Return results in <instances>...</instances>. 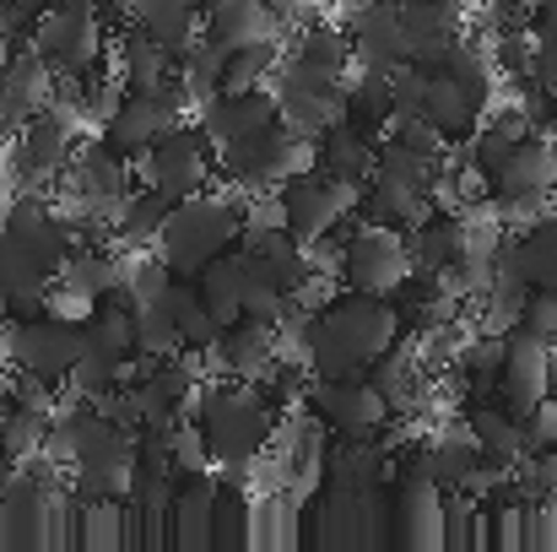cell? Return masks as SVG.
<instances>
[{"label":"cell","instance_id":"d4e9b609","mask_svg":"<svg viewBox=\"0 0 557 552\" xmlns=\"http://www.w3.org/2000/svg\"><path fill=\"white\" fill-rule=\"evenodd\" d=\"M389 455H384V433L379 439H336V450L325 455V482L342 499H369L373 488L384 482Z\"/></svg>","mask_w":557,"mask_h":552},{"label":"cell","instance_id":"d6986e66","mask_svg":"<svg viewBox=\"0 0 557 552\" xmlns=\"http://www.w3.org/2000/svg\"><path fill=\"white\" fill-rule=\"evenodd\" d=\"M200 38H211L222 54H244L282 44V22L265 0H211L200 11Z\"/></svg>","mask_w":557,"mask_h":552},{"label":"cell","instance_id":"b9f144b4","mask_svg":"<svg viewBox=\"0 0 557 552\" xmlns=\"http://www.w3.org/2000/svg\"><path fill=\"white\" fill-rule=\"evenodd\" d=\"M553 395H557V353H553Z\"/></svg>","mask_w":557,"mask_h":552},{"label":"cell","instance_id":"3957f363","mask_svg":"<svg viewBox=\"0 0 557 552\" xmlns=\"http://www.w3.org/2000/svg\"><path fill=\"white\" fill-rule=\"evenodd\" d=\"M238 228H244V195L238 189H200L189 200H174L169 217H163V233H158V255L169 260L174 277H200L216 255H227L238 244Z\"/></svg>","mask_w":557,"mask_h":552},{"label":"cell","instance_id":"44dd1931","mask_svg":"<svg viewBox=\"0 0 557 552\" xmlns=\"http://www.w3.org/2000/svg\"><path fill=\"white\" fill-rule=\"evenodd\" d=\"M400 33H406V60L433 71L444 54L466 44V0H428V5L400 0Z\"/></svg>","mask_w":557,"mask_h":552},{"label":"cell","instance_id":"4316f807","mask_svg":"<svg viewBox=\"0 0 557 552\" xmlns=\"http://www.w3.org/2000/svg\"><path fill=\"white\" fill-rule=\"evenodd\" d=\"M417 114H428L449 142H466V136L487 120V109H482L449 71H428V87H422V109H417Z\"/></svg>","mask_w":557,"mask_h":552},{"label":"cell","instance_id":"8fae6325","mask_svg":"<svg viewBox=\"0 0 557 552\" xmlns=\"http://www.w3.org/2000/svg\"><path fill=\"white\" fill-rule=\"evenodd\" d=\"M136 174L141 184H152L163 200H189V195H200V189H211L216 180V147H211V136L195 125V114H189L185 125H174L141 163H136Z\"/></svg>","mask_w":557,"mask_h":552},{"label":"cell","instance_id":"9a60e30c","mask_svg":"<svg viewBox=\"0 0 557 552\" xmlns=\"http://www.w3.org/2000/svg\"><path fill=\"white\" fill-rule=\"evenodd\" d=\"M553 342L515 326L504 331V368H498V401L515 417H531L547 395H553Z\"/></svg>","mask_w":557,"mask_h":552},{"label":"cell","instance_id":"8d00e7d4","mask_svg":"<svg viewBox=\"0 0 557 552\" xmlns=\"http://www.w3.org/2000/svg\"><path fill=\"white\" fill-rule=\"evenodd\" d=\"M174 5H195V0H131L136 22H147V16H158V11H174ZM195 11H200V5H195Z\"/></svg>","mask_w":557,"mask_h":552},{"label":"cell","instance_id":"8992f818","mask_svg":"<svg viewBox=\"0 0 557 552\" xmlns=\"http://www.w3.org/2000/svg\"><path fill=\"white\" fill-rule=\"evenodd\" d=\"M314 158H320V142H304V136H293L276 120V125H265V131L222 147L216 152V174L233 184L238 195H260V189H282L287 180L309 174Z\"/></svg>","mask_w":557,"mask_h":552},{"label":"cell","instance_id":"6da1fadb","mask_svg":"<svg viewBox=\"0 0 557 552\" xmlns=\"http://www.w3.org/2000/svg\"><path fill=\"white\" fill-rule=\"evenodd\" d=\"M44 455L71 471L76 499L114 504L131 493V477H136V428L114 422L109 412H98L87 395L71 390V406H54Z\"/></svg>","mask_w":557,"mask_h":552},{"label":"cell","instance_id":"74e56055","mask_svg":"<svg viewBox=\"0 0 557 552\" xmlns=\"http://www.w3.org/2000/svg\"><path fill=\"white\" fill-rule=\"evenodd\" d=\"M16 315H22V309H16V298H11V293L0 287V331H5V326H11Z\"/></svg>","mask_w":557,"mask_h":552},{"label":"cell","instance_id":"836d02e7","mask_svg":"<svg viewBox=\"0 0 557 552\" xmlns=\"http://www.w3.org/2000/svg\"><path fill=\"white\" fill-rule=\"evenodd\" d=\"M131 315H136V353H147V358L180 353V315L169 304V287L158 298H136Z\"/></svg>","mask_w":557,"mask_h":552},{"label":"cell","instance_id":"e575fe53","mask_svg":"<svg viewBox=\"0 0 557 552\" xmlns=\"http://www.w3.org/2000/svg\"><path fill=\"white\" fill-rule=\"evenodd\" d=\"M520 326H525V331H536V336H547V342L557 347V293L553 287H531Z\"/></svg>","mask_w":557,"mask_h":552},{"label":"cell","instance_id":"f1b7e54d","mask_svg":"<svg viewBox=\"0 0 557 552\" xmlns=\"http://www.w3.org/2000/svg\"><path fill=\"white\" fill-rule=\"evenodd\" d=\"M49 422H54L49 406L22 401V395H0V450H5V461L22 466V461L44 455V444H49Z\"/></svg>","mask_w":557,"mask_h":552},{"label":"cell","instance_id":"4dcf8cb0","mask_svg":"<svg viewBox=\"0 0 557 552\" xmlns=\"http://www.w3.org/2000/svg\"><path fill=\"white\" fill-rule=\"evenodd\" d=\"M347 120L373 142L389 136V120H395V76L389 71H352L347 76Z\"/></svg>","mask_w":557,"mask_h":552},{"label":"cell","instance_id":"5bb4252c","mask_svg":"<svg viewBox=\"0 0 557 552\" xmlns=\"http://www.w3.org/2000/svg\"><path fill=\"white\" fill-rule=\"evenodd\" d=\"M358 206H363V189H358V184H342V180H331V174H320V169H309V174H298V180L282 184V217H287V233L304 238V244L336 233Z\"/></svg>","mask_w":557,"mask_h":552},{"label":"cell","instance_id":"277c9868","mask_svg":"<svg viewBox=\"0 0 557 552\" xmlns=\"http://www.w3.org/2000/svg\"><path fill=\"white\" fill-rule=\"evenodd\" d=\"M82 136H92V120H87L82 98L76 93H54L22 131H11L5 163H11L16 184L54 195V184H60V174H65V163H71V152H76Z\"/></svg>","mask_w":557,"mask_h":552},{"label":"cell","instance_id":"52a82bcc","mask_svg":"<svg viewBox=\"0 0 557 552\" xmlns=\"http://www.w3.org/2000/svg\"><path fill=\"white\" fill-rule=\"evenodd\" d=\"M76 358H82V315L33 309V315H16V320L0 331V364L16 368V373L65 384Z\"/></svg>","mask_w":557,"mask_h":552},{"label":"cell","instance_id":"7a4b0ae2","mask_svg":"<svg viewBox=\"0 0 557 552\" xmlns=\"http://www.w3.org/2000/svg\"><path fill=\"white\" fill-rule=\"evenodd\" d=\"M195 428L222 471V482H244L249 466L276 444V422L282 412L265 401L260 384H244V379H206L200 395H195Z\"/></svg>","mask_w":557,"mask_h":552},{"label":"cell","instance_id":"484cf974","mask_svg":"<svg viewBox=\"0 0 557 552\" xmlns=\"http://www.w3.org/2000/svg\"><path fill=\"white\" fill-rule=\"evenodd\" d=\"M373 163H379V142H373V136H363L352 120H336V125L320 136V158H314V169H320V174L369 189Z\"/></svg>","mask_w":557,"mask_h":552},{"label":"cell","instance_id":"cb8c5ba5","mask_svg":"<svg viewBox=\"0 0 557 552\" xmlns=\"http://www.w3.org/2000/svg\"><path fill=\"white\" fill-rule=\"evenodd\" d=\"M406 238H411L417 271H428V277H455V271H460V255H466V211L433 206Z\"/></svg>","mask_w":557,"mask_h":552},{"label":"cell","instance_id":"1f68e13d","mask_svg":"<svg viewBox=\"0 0 557 552\" xmlns=\"http://www.w3.org/2000/svg\"><path fill=\"white\" fill-rule=\"evenodd\" d=\"M498 368H504V336H498V331H476V336L460 342L455 373H460V384H466L471 401L498 395Z\"/></svg>","mask_w":557,"mask_h":552},{"label":"cell","instance_id":"e0dca14e","mask_svg":"<svg viewBox=\"0 0 557 552\" xmlns=\"http://www.w3.org/2000/svg\"><path fill=\"white\" fill-rule=\"evenodd\" d=\"M276 120H282V103H276L271 82H260V87H222V93H211L195 109V125L211 136L216 152L244 142V136H255V131H265V125H276Z\"/></svg>","mask_w":557,"mask_h":552},{"label":"cell","instance_id":"5b68a950","mask_svg":"<svg viewBox=\"0 0 557 552\" xmlns=\"http://www.w3.org/2000/svg\"><path fill=\"white\" fill-rule=\"evenodd\" d=\"M131 364H136V315H131V298L92 304L87 320H82V358L71 368L65 390L98 401L120 379H131Z\"/></svg>","mask_w":557,"mask_h":552},{"label":"cell","instance_id":"7c38bea8","mask_svg":"<svg viewBox=\"0 0 557 552\" xmlns=\"http://www.w3.org/2000/svg\"><path fill=\"white\" fill-rule=\"evenodd\" d=\"M417 271L411 260V238L406 228H389V222H369L352 228L342 238V287H358V293H395L406 277Z\"/></svg>","mask_w":557,"mask_h":552},{"label":"cell","instance_id":"d590c367","mask_svg":"<svg viewBox=\"0 0 557 552\" xmlns=\"http://www.w3.org/2000/svg\"><path fill=\"white\" fill-rule=\"evenodd\" d=\"M536 33V76H542V93L557 103V22H531Z\"/></svg>","mask_w":557,"mask_h":552},{"label":"cell","instance_id":"4fadbf2b","mask_svg":"<svg viewBox=\"0 0 557 552\" xmlns=\"http://www.w3.org/2000/svg\"><path fill=\"white\" fill-rule=\"evenodd\" d=\"M189 114V98H185V87H180V76L169 82V87H152V93H125L120 98V109L98 125L103 131V142L109 147H120L131 163H141L174 125H185Z\"/></svg>","mask_w":557,"mask_h":552},{"label":"cell","instance_id":"7402d4cb","mask_svg":"<svg viewBox=\"0 0 557 552\" xmlns=\"http://www.w3.org/2000/svg\"><path fill=\"white\" fill-rule=\"evenodd\" d=\"M498 266L515 271L525 287H553L557 293V211H536L525 222H509L498 244Z\"/></svg>","mask_w":557,"mask_h":552},{"label":"cell","instance_id":"30bf717a","mask_svg":"<svg viewBox=\"0 0 557 552\" xmlns=\"http://www.w3.org/2000/svg\"><path fill=\"white\" fill-rule=\"evenodd\" d=\"M557 189V136L547 131H525L515 142V152L498 163V174L487 180V195L498 200V211L509 222H525L536 217Z\"/></svg>","mask_w":557,"mask_h":552},{"label":"cell","instance_id":"60d3db41","mask_svg":"<svg viewBox=\"0 0 557 552\" xmlns=\"http://www.w3.org/2000/svg\"><path fill=\"white\" fill-rule=\"evenodd\" d=\"M22 5H27V11H33V16H44V11H49V5H54V0H22Z\"/></svg>","mask_w":557,"mask_h":552},{"label":"cell","instance_id":"603a6c76","mask_svg":"<svg viewBox=\"0 0 557 552\" xmlns=\"http://www.w3.org/2000/svg\"><path fill=\"white\" fill-rule=\"evenodd\" d=\"M109 65H114V76L125 82V93H152V87H169V82H174V54H169L141 22H131V27L114 33Z\"/></svg>","mask_w":557,"mask_h":552},{"label":"cell","instance_id":"ba28073f","mask_svg":"<svg viewBox=\"0 0 557 552\" xmlns=\"http://www.w3.org/2000/svg\"><path fill=\"white\" fill-rule=\"evenodd\" d=\"M33 49L49 60L54 76L76 82L103 65V54L114 49V27L103 22L98 0H54L33 27Z\"/></svg>","mask_w":557,"mask_h":552},{"label":"cell","instance_id":"f546056e","mask_svg":"<svg viewBox=\"0 0 557 552\" xmlns=\"http://www.w3.org/2000/svg\"><path fill=\"white\" fill-rule=\"evenodd\" d=\"M169 206H174V200H163L152 184H136V189L120 200L114 222H109V244H120V249H152L158 233H163Z\"/></svg>","mask_w":557,"mask_h":552},{"label":"cell","instance_id":"ffe728a7","mask_svg":"<svg viewBox=\"0 0 557 552\" xmlns=\"http://www.w3.org/2000/svg\"><path fill=\"white\" fill-rule=\"evenodd\" d=\"M54 93H60V76L49 71V60L33 44H16L11 60L0 65V125L5 131H22Z\"/></svg>","mask_w":557,"mask_h":552},{"label":"cell","instance_id":"7bdbcfd3","mask_svg":"<svg viewBox=\"0 0 557 552\" xmlns=\"http://www.w3.org/2000/svg\"><path fill=\"white\" fill-rule=\"evenodd\" d=\"M406 5H428V0H406Z\"/></svg>","mask_w":557,"mask_h":552},{"label":"cell","instance_id":"2e32d148","mask_svg":"<svg viewBox=\"0 0 557 552\" xmlns=\"http://www.w3.org/2000/svg\"><path fill=\"white\" fill-rule=\"evenodd\" d=\"M282 364H287V358H282V336H276V326L249 320V315H238L233 326H222L216 347L206 353V368H211V373H222V379H244V384H265Z\"/></svg>","mask_w":557,"mask_h":552},{"label":"cell","instance_id":"83f0119b","mask_svg":"<svg viewBox=\"0 0 557 552\" xmlns=\"http://www.w3.org/2000/svg\"><path fill=\"white\" fill-rule=\"evenodd\" d=\"M466 428L476 433V444H482V455L487 461H498V466H520L525 461V417H515L504 401H471V412H466Z\"/></svg>","mask_w":557,"mask_h":552},{"label":"cell","instance_id":"d6a6232c","mask_svg":"<svg viewBox=\"0 0 557 552\" xmlns=\"http://www.w3.org/2000/svg\"><path fill=\"white\" fill-rule=\"evenodd\" d=\"M174 76H180V87H185L189 109H200L211 93H222V82H227V54H222L211 38H195L185 54L174 60Z\"/></svg>","mask_w":557,"mask_h":552},{"label":"cell","instance_id":"ab89813d","mask_svg":"<svg viewBox=\"0 0 557 552\" xmlns=\"http://www.w3.org/2000/svg\"><path fill=\"white\" fill-rule=\"evenodd\" d=\"M11 49H16V38H11V27H5V22H0V65H5V60H11Z\"/></svg>","mask_w":557,"mask_h":552},{"label":"cell","instance_id":"9c48e42d","mask_svg":"<svg viewBox=\"0 0 557 552\" xmlns=\"http://www.w3.org/2000/svg\"><path fill=\"white\" fill-rule=\"evenodd\" d=\"M309 406L336 439H379L395 422V401L373 384V373H336V379H309Z\"/></svg>","mask_w":557,"mask_h":552},{"label":"cell","instance_id":"ac0fdd59","mask_svg":"<svg viewBox=\"0 0 557 552\" xmlns=\"http://www.w3.org/2000/svg\"><path fill=\"white\" fill-rule=\"evenodd\" d=\"M347 38H352V71H389L406 65V33H400V0H358L347 5Z\"/></svg>","mask_w":557,"mask_h":552},{"label":"cell","instance_id":"f35d334b","mask_svg":"<svg viewBox=\"0 0 557 552\" xmlns=\"http://www.w3.org/2000/svg\"><path fill=\"white\" fill-rule=\"evenodd\" d=\"M531 11H536V22H557V0H531Z\"/></svg>","mask_w":557,"mask_h":552}]
</instances>
